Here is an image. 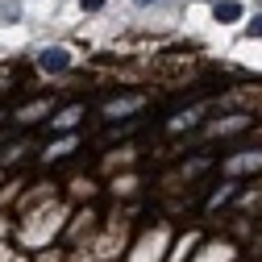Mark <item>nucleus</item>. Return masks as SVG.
<instances>
[{
  "mask_svg": "<svg viewBox=\"0 0 262 262\" xmlns=\"http://www.w3.org/2000/svg\"><path fill=\"white\" fill-rule=\"evenodd\" d=\"M38 67L42 71H67L71 67V50H62V46H46L38 54Z\"/></svg>",
  "mask_w": 262,
  "mask_h": 262,
  "instance_id": "1",
  "label": "nucleus"
},
{
  "mask_svg": "<svg viewBox=\"0 0 262 262\" xmlns=\"http://www.w3.org/2000/svg\"><path fill=\"white\" fill-rule=\"evenodd\" d=\"M242 0H216V5H212V17L221 21V25H229V21H242Z\"/></svg>",
  "mask_w": 262,
  "mask_h": 262,
  "instance_id": "2",
  "label": "nucleus"
},
{
  "mask_svg": "<svg viewBox=\"0 0 262 262\" xmlns=\"http://www.w3.org/2000/svg\"><path fill=\"white\" fill-rule=\"evenodd\" d=\"M17 13H21L17 5H0V21H17Z\"/></svg>",
  "mask_w": 262,
  "mask_h": 262,
  "instance_id": "3",
  "label": "nucleus"
},
{
  "mask_svg": "<svg viewBox=\"0 0 262 262\" xmlns=\"http://www.w3.org/2000/svg\"><path fill=\"white\" fill-rule=\"evenodd\" d=\"M134 5L138 9H150V5H162V0H134Z\"/></svg>",
  "mask_w": 262,
  "mask_h": 262,
  "instance_id": "6",
  "label": "nucleus"
},
{
  "mask_svg": "<svg viewBox=\"0 0 262 262\" xmlns=\"http://www.w3.org/2000/svg\"><path fill=\"white\" fill-rule=\"evenodd\" d=\"M79 5H83L88 13H96V9H104V0H79Z\"/></svg>",
  "mask_w": 262,
  "mask_h": 262,
  "instance_id": "5",
  "label": "nucleus"
},
{
  "mask_svg": "<svg viewBox=\"0 0 262 262\" xmlns=\"http://www.w3.org/2000/svg\"><path fill=\"white\" fill-rule=\"evenodd\" d=\"M250 34H254V38H262V13H258V17L250 21Z\"/></svg>",
  "mask_w": 262,
  "mask_h": 262,
  "instance_id": "4",
  "label": "nucleus"
}]
</instances>
